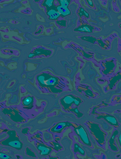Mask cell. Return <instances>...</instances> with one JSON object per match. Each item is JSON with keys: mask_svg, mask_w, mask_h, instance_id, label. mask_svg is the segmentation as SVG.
Instances as JSON below:
<instances>
[{"mask_svg": "<svg viewBox=\"0 0 121 159\" xmlns=\"http://www.w3.org/2000/svg\"><path fill=\"white\" fill-rule=\"evenodd\" d=\"M41 75L37 78L39 84L47 87L49 90L53 93H60L62 92L65 87V83L56 76L50 75Z\"/></svg>", "mask_w": 121, "mask_h": 159, "instance_id": "6da1fadb", "label": "cell"}, {"mask_svg": "<svg viewBox=\"0 0 121 159\" xmlns=\"http://www.w3.org/2000/svg\"><path fill=\"white\" fill-rule=\"evenodd\" d=\"M9 137L7 139L2 141V145L11 147L18 150H21L23 147V143L17 136L15 131H9L7 132Z\"/></svg>", "mask_w": 121, "mask_h": 159, "instance_id": "7a4b0ae2", "label": "cell"}, {"mask_svg": "<svg viewBox=\"0 0 121 159\" xmlns=\"http://www.w3.org/2000/svg\"><path fill=\"white\" fill-rule=\"evenodd\" d=\"M60 101L64 110L67 111L71 108L72 105H74L78 107L83 102L79 97L72 95L65 96L61 99Z\"/></svg>", "mask_w": 121, "mask_h": 159, "instance_id": "3957f363", "label": "cell"}, {"mask_svg": "<svg viewBox=\"0 0 121 159\" xmlns=\"http://www.w3.org/2000/svg\"><path fill=\"white\" fill-rule=\"evenodd\" d=\"M73 127L74 132L79 137L84 144L89 146H91V143L89 139L87 131L84 127L82 125L76 124H74Z\"/></svg>", "mask_w": 121, "mask_h": 159, "instance_id": "277c9868", "label": "cell"}, {"mask_svg": "<svg viewBox=\"0 0 121 159\" xmlns=\"http://www.w3.org/2000/svg\"><path fill=\"white\" fill-rule=\"evenodd\" d=\"M89 129L92 132L96 137L98 139V136L101 137L104 140L105 133L101 129L99 125L96 123L88 121L87 122Z\"/></svg>", "mask_w": 121, "mask_h": 159, "instance_id": "5b68a950", "label": "cell"}, {"mask_svg": "<svg viewBox=\"0 0 121 159\" xmlns=\"http://www.w3.org/2000/svg\"><path fill=\"white\" fill-rule=\"evenodd\" d=\"M98 119H103L110 125L118 127L119 126V123L115 117L114 116L106 114H101L96 117Z\"/></svg>", "mask_w": 121, "mask_h": 159, "instance_id": "8992f818", "label": "cell"}, {"mask_svg": "<svg viewBox=\"0 0 121 159\" xmlns=\"http://www.w3.org/2000/svg\"><path fill=\"white\" fill-rule=\"evenodd\" d=\"M74 124L68 122H63L58 123L53 127L50 131L53 133H60L66 128L74 126Z\"/></svg>", "mask_w": 121, "mask_h": 159, "instance_id": "52a82bcc", "label": "cell"}, {"mask_svg": "<svg viewBox=\"0 0 121 159\" xmlns=\"http://www.w3.org/2000/svg\"><path fill=\"white\" fill-rule=\"evenodd\" d=\"M115 66L114 63L112 61L103 63L102 66L103 68L102 70L103 74L105 75L112 74Z\"/></svg>", "mask_w": 121, "mask_h": 159, "instance_id": "ba28073f", "label": "cell"}, {"mask_svg": "<svg viewBox=\"0 0 121 159\" xmlns=\"http://www.w3.org/2000/svg\"><path fill=\"white\" fill-rule=\"evenodd\" d=\"M121 73L119 72L117 74L112 77L109 80V83L107 87V90L113 89L116 84L121 79Z\"/></svg>", "mask_w": 121, "mask_h": 159, "instance_id": "9c48e42d", "label": "cell"}, {"mask_svg": "<svg viewBox=\"0 0 121 159\" xmlns=\"http://www.w3.org/2000/svg\"><path fill=\"white\" fill-rule=\"evenodd\" d=\"M38 150L40 151V154L42 156L49 155L52 151V148L43 143H40L37 147Z\"/></svg>", "mask_w": 121, "mask_h": 159, "instance_id": "30bf717a", "label": "cell"}, {"mask_svg": "<svg viewBox=\"0 0 121 159\" xmlns=\"http://www.w3.org/2000/svg\"><path fill=\"white\" fill-rule=\"evenodd\" d=\"M94 28L92 26L87 25H82L74 30L75 31L82 32L85 33H92Z\"/></svg>", "mask_w": 121, "mask_h": 159, "instance_id": "8fae6325", "label": "cell"}, {"mask_svg": "<svg viewBox=\"0 0 121 159\" xmlns=\"http://www.w3.org/2000/svg\"><path fill=\"white\" fill-rule=\"evenodd\" d=\"M118 133L119 132L117 130H115L114 131L113 134L109 141L111 149L115 151L117 150V147L115 145L114 139L115 136L118 134Z\"/></svg>", "mask_w": 121, "mask_h": 159, "instance_id": "7c38bea8", "label": "cell"}, {"mask_svg": "<svg viewBox=\"0 0 121 159\" xmlns=\"http://www.w3.org/2000/svg\"><path fill=\"white\" fill-rule=\"evenodd\" d=\"M58 12L64 16H67L70 14V12L68 7L59 6L57 8Z\"/></svg>", "mask_w": 121, "mask_h": 159, "instance_id": "4fadbf2b", "label": "cell"}, {"mask_svg": "<svg viewBox=\"0 0 121 159\" xmlns=\"http://www.w3.org/2000/svg\"><path fill=\"white\" fill-rule=\"evenodd\" d=\"M33 99L31 97H29L23 100V103L24 106L30 107L32 105Z\"/></svg>", "mask_w": 121, "mask_h": 159, "instance_id": "5bb4252c", "label": "cell"}, {"mask_svg": "<svg viewBox=\"0 0 121 159\" xmlns=\"http://www.w3.org/2000/svg\"><path fill=\"white\" fill-rule=\"evenodd\" d=\"M50 18L52 19H56L57 18L60 16V14L54 10H51L48 13Z\"/></svg>", "mask_w": 121, "mask_h": 159, "instance_id": "9a60e30c", "label": "cell"}, {"mask_svg": "<svg viewBox=\"0 0 121 159\" xmlns=\"http://www.w3.org/2000/svg\"><path fill=\"white\" fill-rule=\"evenodd\" d=\"M74 151L75 152H78L83 155H85V151L77 143H75L74 145Z\"/></svg>", "mask_w": 121, "mask_h": 159, "instance_id": "2e32d148", "label": "cell"}, {"mask_svg": "<svg viewBox=\"0 0 121 159\" xmlns=\"http://www.w3.org/2000/svg\"><path fill=\"white\" fill-rule=\"evenodd\" d=\"M78 13L80 17L83 16H85L87 18H89V14L82 8H80L79 10Z\"/></svg>", "mask_w": 121, "mask_h": 159, "instance_id": "e0dca14e", "label": "cell"}, {"mask_svg": "<svg viewBox=\"0 0 121 159\" xmlns=\"http://www.w3.org/2000/svg\"><path fill=\"white\" fill-rule=\"evenodd\" d=\"M68 111H70L72 112H74V113L77 115L78 118H80L83 115V114L82 113H81L79 111L77 107H75V108H74L71 107V108L68 110Z\"/></svg>", "mask_w": 121, "mask_h": 159, "instance_id": "ac0fdd59", "label": "cell"}, {"mask_svg": "<svg viewBox=\"0 0 121 159\" xmlns=\"http://www.w3.org/2000/svg\"><path fill=\"white\" fill-rule=\"evenodd\" d=\"M82 39L84 40L93 43H95L97 41L96 39L93 37H82Z\"/></svg>", "mask_w": 121, "mask_h": 159, "instance_id": "d6986e66", "label": "cell"}, {"mask_svg": "<svg viewBox=\"0 0 121 159\" xmlns=\"http://www.w3.org/2000/svg\"><path fill=\"white\" fill-rule=\"evenodd\" d=\"M70 2V1H67V0H62V1H60L62 6L65 7H68Z\"/></svg>", "mask_w": 121, "mask_h": 159, "instance_id": "ffe728a7", "label": "cell"}, {"mask_svg": "<svg viewBox=\"0 0 121 159\" xmlns=\"http://www.w3.org/2000/svg\"><path fill=\"white\" fill-rule=\"evenodd\" d=\"M53 143L55 150L58 151L62 149V147L59 143L55 142H53Z\"/></svg>", "mask_w": 121, "mask_h": 159, "instance_id": "44dd1931", "label": "cell"}, {"mask_svg": "<svg viewBox=\"0 0 121 159\" xmlns=\"http://www.w3.org/2000/svg\"><path fill=\"white\" fill-rule=\"evenodd\" d=\"M0 158L3 159H9L11 158V157L6 154L0 153Z\"/></svg>", "mask_w": 121, "mask_h": 159, "instance_id": "7402d4cb", "label": "cell"}, {"mask_svg": "<svg viewBox=\"0 0 121 159\" xmlns=\"http://www.w3.org/2000/svg\"><path fill=\"white\" fill-rule=\"evenodd\" d=\"M57 23L59 25H62L63 26L65 27L66 25V21L65 20H62L61 21L57 22Z\"/></svg>", "mask_w": 121, "mask_h": 159, "instance_id": "603a6c76", "label": "cell"}, {"mask_svg": "<svg viewBox=\"0 0 121 159\" xmlns=\"http://www.w3.org/2000/svg\"><path fill=\"white\" fill-rule=\"evenodd\" d=\"M53 2V1H47L46 4L49 6H52Z\"/></svg>", "mask_w": 121, "mask_h": 159, "instance_id": "cb8c5ba5", "label": "cell"}, {"mask_svg": "<svg viewBox=\"0 0 121 159\" xmlns=\"http://www.w3.org/2000/svg\"><path fill=\"white\" fill-rule=\"evenodd\" d=\"M87 1L88 2L89 6L92 7H94V4L93 2V1Z\"/></svg>", "mask_w": 121, "mask_h": 159, "instance_id": "d4e9b609", "label": "cell"}, {"mask_svg": "<svg viewBox=\"0 0 121 159\" xmlns=\"http://www.w3.org/2000/svg\"><path fill=\"white\" fill-rule=\"evenodd\" d=\"M119 141L120 143V144L121 145V134H120V136L119 137Z\"/></svg>", "mask_w": 121, "mask_h": 159, "instance_id": "484cf974", "label": "cell"}]
</instances>
